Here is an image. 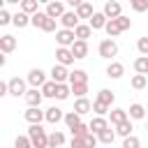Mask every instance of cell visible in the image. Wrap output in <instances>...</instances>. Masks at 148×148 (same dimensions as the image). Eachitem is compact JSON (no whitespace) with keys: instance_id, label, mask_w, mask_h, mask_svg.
Listing matches in <instances>:
<instances>
[{"instance_id":"1","label":"cell","mask_w":148,"mask_h":148,"mask_svg":"<svg viewBox=\"0 0 148 148\" xmlns=\"http://www.w3.org/2000/svg\"><path fill=\"white\" fill-rule=\"evenodd\" d=\"M28 136L32 141V148H49V134H46V130L42 125H30Z\"/></svg>"},{"instance_id":"2","label":"cell","mask_w":148,"mask_h":148,"mask_svg":"<svg viewBox=\"0 0 148 148\" xmlns=\"http://www.w3.org/2000/svg\"><path fill=\"white\" fill-rule=\"evenodd\" d=\"M56 42H58V46H62V49H72L74 46V42H76V35H74V30H58L56 32Z\"/></svg>"},{"instance_id":"3","label":"cell","mask_w":148,"mask_h":148,"mask_svg":"<svg viewBox=\"0 0 148 148\" xmlns=\"http://www.w3.org/2000/svg\"><path fill=\"white\" fill-rule=\"evenodd\" d=\"M97 51H99V56H102V58L111 60L113 56H118V44H116L113 39H102V42H99V46H97Z\"/></svg>"},{"instance_id":"4","label":"cell","mask_w":148,"mask_h":148,"mask_svg":"<svg viewBox=\"0 0 148 148\" xmlns=\"http://www.w3.org/2000/svg\"><path fill=\"white\" fill-rule=\"evenodd\" d=\"M32 88H37V90H42L44 88V83H46V74L39 69V67H35V69H30L28 72V79H25Z\"/></svg>"},{"instance_id":"5","label":"cell","mask_w":148,"mask_h":148,"mask_svg":"<svg viewBox=\"0 0 148 148\" xmlns=\"http://www.w3.org/2000/svg\"><path fill=\"white\" fill-rule=\"evenodd\" d=\"M25 120L30 123V125H39L42 120H46V111H42L39 106L35 109V106H28V111H25Z\"/></svg>"},{"instance_id":"6","label":"cell","mask_w":148,"mask_h":148,"mask_svg":"<svg viewBox=\"0 0 148 148\" xmlns=\"http://www.w3.org/2000/svg\"><path fill=\"white\" fill-rule=\"evenodd\" d=\"M46 16H49V18L60 21V18L65 16V5H62V2H58V0H56V2H49V5H46Z\"/></svg>"},{"instance_id":"7","label":"cell","mask_w":148,"mask_h":148,"mask_svg":"<svg viewBox=\"0 0 148 148\" xmlns=\"http://www.w3.org/2000/svg\"><path fill=\"white\" fill-rule=\"evenodd\" d=\"M102 12H104V16H106L109 21H113V18H120V16H123V14H120V12H123V7H120V2H116V0L106 2Z\"/></svg>"},{"instance_id":"8","label":"cell","mask_w":148,"mask_h":148,"mask_svg":"<svg viewBox=\"0 0 148 148\" xmlns=\"http://www.w3.org/2000/svg\"><path fill=\"white\" fill-rule=\"evenodd\" d=\"M25 81L23 79H18V76H14V79H9V95H14V97H25Z\"/></svg>"},{"instance_id":"9","label":"cell","mask_w":148,"mask_h":148,"mask_svg":"<svg viewBox=\"0 0 148 148\" xmlns=\"http://www.w3.org/2000/svg\"><path fill=\"white\" fill-rule=\"evenodd\" d=\"M56 60H58V65L67 67V65H72L76 58L72 56V49H62V46H58V51H56Z\"/></svg>"},{"instance_id":"10","label":"cell","mask_w":148,"mask_h":148,"mask_svg":"<svg viewBox=\"0 0 148 148\" xmlns=\"http://www.w3.org/2000/svg\"><path fill=\"white\" fill-rule=\"evenodd\" d=\"M51 81H56V83H65V81H69V72H67V67H62V65H53V69H51Z\"/></svg>"},{"instance_id":"11","label":"cell","mask_w":148,"mask_h":148,"mask_svg":"<svg viewBox=\"0 0 148 148\" xmlns=\"http://www.w3.org/2000/svg\"><path fill=\"white\" fill-rule=\"evenodd\" d=\"M60 23H62L65 30H76V28H79V16H76V12H65V16L60 18Z\"/></svg>"},{"instance_id":"12","label":"cell","mask_w":148,"mask_h":148,"mask_svg":"<svg viewBox=\"0 0 148 148\" xmlns=\"http://www.w3.org/2000/svg\"><path fill=\"white\" fill-rule=\"evenodd\" d=\"M42 99H44V95H42V90H37V88H30L28 92H25V102H28V106H39L42 104Z\"/></svg>"},{"instance_id":"13","label":"cell","mask_w":148,"mask_h":148,"mask_svg":"<svg viewBox=\"0 0 148 148\" xmlns=\"http://www.w3.org/2000/svg\"><path fill=\"white\" fill-rule=\"evenodd\" d=\"M106 23H109V18L104 16V12H95V16L88 21V25L92 30H102V28H106Z\"/></svg>"},{"instance_id":"14","label":"cell","mask_w":148,"mask_h":148,"mask_svg":"<svg viewBox=\"0 0 148 148\" xmlns=\"http://www.w3.org/2000/svg\"><path fill=\"white\" fill-rule=\"evenodd\" d=\"M123 74H125V65L123 62H116V60L109 62V67H106V76L109 79H120Z\"/></svg>"},{"instance_id":"15","label":"cell","mask_w":148,"mask_h":148,"mask_svg":"<svg viewBox=\"0 0 148 148\" xmlns=\"http://www.w3.org/2000/svg\"><path fill=\"white\" fill-rule=\"evenodd\" d=\"M14 49H16V37L2 35V37H0V51H2V53H12Z\"/></svg>"},{"instance_id":"16","label":"cell","mask_w":148,"mask_h":148,"mask_svg":"<svg viewBox=\"0 0 148 148\" xmlns=\"http://www.w3.org/2000/svg\"><path fill=\"white\" fill-rule=\"evenodd\" d=\"M72 56H74L76 60L86 58V56H88V42H81V39H76V42H74V46H72Z\"/></svg>"},{"instance_id":"17","label":"cell","mask_w":148,"mask_h":148,"mask_svg":"<svg viewBox=\"0 0 148 148\" xmlns=\"http://www.w3.org/2000/svg\"><path fill=\"white\" fill-rule=\"evenodd\" d=\"M60 120H65V113H62L58 106H49V109H46V123L56 125V123H60Z\"/></svg>"},{"instance_id":"18","label":"cell","mask_w":148,"mask_h":148,"mask_svg":"<svg viewBox=\"0 0 148 148\" xmlns=\"http://www.w3.org/2000/svg\"><path fill=\"white\" fill-rule=\"evenodd\" d=\"M104 130H109V123H106V118H99V116H95V118L90 120V132H92V134H102Z\"/></svg>"},{"instance_id":"19","label":"cell","mask_w":148,"mask_h":148,"mask_svg":"<svg viewBox=\"0 0 148 148\" xmlns=\"http://www.w3.org/2000/svg\"><path fill=\"white\" fill-rule=\"evenodd\" d=\"M76 16H79V21H81V18H88V21H90V18L95 16L92 5H90V2H81V5H79V9H76Z\"/></svg>"},{"instance_id":"20","label":"cell","mask_w":148,"mask_h":148,"mask_svg":"<svg viewBox=\"0 0 148 148\" xmlns=\"http://www.w3.org/2000/svg\"><path fill=\"white\" fill-rule=\"evenodd\" d=\"M109 120H111V125L118 127L120 123H125V120H130V118H127V111H125V109H113V111L109 113Z\"/></svg>"},{"instance_id":"21","label":"cell","mask_w":148,"mask_h":148,"mask_svg":"<svg viewBox=\"0 0 148 148\" xmlns=\"http://www.w3.org/2000/svg\"><path fill=\"white\" fill-rule=\"evenodd\" d=\"M76 83H88V74H86L83 69L69 72V86H76Z\"/></svg>"},{"instance_id":"22","label":"cell","mask_w":148,"mask_h":148,"mask_svg":"<svg viewBox=\"0 0 148 148\" xmlns=\"http://www.w3.org/2000/svg\"><path fill=\"white\" fill-rule=\"evenodd\" d=\"M74 35H76V39H81V42H86L90 35H92V28L88 25V23H79V28L74 30Z\"/></svg>"},{"instance_id":"23","label":"cell","mask_w":148,"mask_h":148,"mask_svg":"<svg viewBox=\"0 0 148 148\" xmlns=\"http://www.w3.org/2000/svg\"><path fill=\"white\" fill-rule=\"evenodd\" d=\"M92 109V104L86 99V97H81V99H76L74 102V113H79V116H83V113H88Z\"/></svg>"},{"instance_id":"24","label":"cell","mask_w":148,"mask_h":148,"mask_svg":"<svg viewBox=\"0 0 148 148\" xmlns=\"http://www.w3.org/2000/svg\"><path fill=\"white\" fill-rule=\"evenodd\" d=\"M127 116H130L132 120H141V118H146V109H143V104H132L130 111H127Z\"/></svg>"},{"instance_id":"25","label":"cell","mask_w":148,"mask_h":148,"mask_svg":"<svg viewBox=\"0 0 148 148\" xmlns=\"http://www.w3.org/2000/svg\"><path fill=\"white\" fill-rule=\"evenodd\" d=\"M21 12L28 14V16H35L39 9H37V0H23L21 2Z\"/></svg>"},{"instance_id":"26","label":"cell","mask_w":148,"mask_h":148,"mask_svg":"<svg viewBox=\"0 0 148 148\" xmlns=\"http://www.w3.org/2000/svg\"><path fill=\"white\" fill-rule=\"evenodd\" d=\"M97 102H102V104L111 106V104L116 102V95H113L111 90H106V88H104V90H99V92H97Z\"/></svg>"},{"instance_id":"27","label":"cell","mask_w":148,"mask_h":148,"mask_svg":"<svg viewBox=\"0 0 148 148\" xmlns=\"http://www.w3.org/2000/svg\"><path fill=\"white\" fill-rule=\"evenodd\" d=\"M65 125H67L69 130H76V127L81 125V116H79V113H74V111L65 113Z\"/></svg>"},{"instance_id":"28","label":"cell","mask_w":148,"mask_h":148,"mask_svg":"<svg viewBox=\"0 0 148 148\" xmlns=\"http://www.w3.org/2000/svg\"><path fill=\"white\" fill-rule=\"evenodd\" d=\"M65 143V134L62 132H51L49 134V148H60Z\"/></svg>"},{"instance_id":"29","label":"cell","mask_w":148,"mask_h":148,"mask_svg":"<svg viewBox=\"0 0 148 148\" xmlns=\"http://www.w3.org/2000/svg\"><path fill=\"white\" fill-rule=\"evenodd\" d=\"M134 69H136V74H148V56H139L136 60H134Z\"/></svg>"},{"instance_id":"30","label":"cell","mask_w":148,"mask_h":148,"mask_svg":"<svg viewBox=\"0 0 148 148\" xmlns=\"http://www.w3.org/2000/svg\"><path fill=\"white\" fill-rule=\"evenodd\" d=\"M12 23H14L16 28H25V25H30V16L23 14V12H16L14 18H12Z\"/></svg>"},{"instance_id":"31","label":"cell","mask_w":148,"mask_h":148,"mask_svg":"<svg viewBox=\"0 0 148 148\" xmlns=\"http://www.w3.org/2000/svg\"><path fill=\"white\" fill-rule=\"evenodd\" d=\"M132 130H134V127H132V123H130V120H125V123H120V125L116 127V134H120L123 139H127V136H132Z\"/></svg>"},{"instance_id":"32","label":"cell","mask_w":148,"mask_h":148,"mask_svg":"<svg viewBox=\"0 0 148 148\" xmlns=\"http://www.w3.org/2000/svg\"><path fill=\"white\" fill-rule=\"evenodd\" d=\"M97 139H99V143H104V146H111V143H113V139H116V132L109 127V130H104L102 134H97Z\"/></svg>"},{"instance_id":"33","label":"cell","mask_w":148,"mask_h":148,"mask_svg":"<svg viewBox=\"0 0 148 148\" xmlns=\"http://www.w3.org/2000/svg\"><path fill=\"white\" fill-rule=\"evenodd\" d=\"M104 30H106V35H109V37H118V35L123 32V28L118 25V21H116V18H113V21H109Z\"/></svg>"},{"instance_id":"34","label":"cell","mask_w":148,"mask_h":148,"mask_svg":"<svg viewBox=\"0 0 148 148\" xmlns=\"http://www.w3.org/2000/svg\"><path fill=\"white\" fill-rule=\"evenodd\" d=\"M56 92H58V83L56 81H46L44 88H42V95L44 97H56Z\"/></svg>"},{"instance_id":"35","label":"cell","mask_w":148,"mask_h":148,"mask_svg":"<svg viewBox=\"0 0 148 148\" xmlns=\"http://www.w3.org/2000/svg\"><path fill=\"white\" fill-rule=\"evenodd\" d=\"M148 86V79L143 76V74H134L132 76V88L134 90H141V88H146Z\"/></svg>"},{"instance_id":"36","label":"cell","mask_w":148,"mask_h":148,"mask_svg":"<svg viewBox=\"0 0 148 148\" xmlns=\"http://www.w3.org/2000/svg\"><path fill=\"white\" fill-rule=\"evenodd\" d=\"M46 18H49V16H46V12H37L35 16H30V25H35V28H42Z\"/></svg>"},{"instance_id":"37","label":"cell","mask_w":148,"mask_h":148,"mask_svg":"<svg viewBox=\"0 0 148 148\" xmlns=\"http://www.w3.org/2000/svg\"><path fill=\"white\" fill-rule=\"evenodd\" d=\"M109 109H111V106H106V104H102V102H97V99L92 102V111H95V113H97L99 118H104L106 113H111Z\"/></svg>"},{"instance_id":"38","label":"cell","mask_w":148,"mask_h":148,"mask_svg":"<svg viewBox=\"0 0 148 148\" xmlns=\"http://www.w3.org/2000/svg\"><path fill=\"white\" fill-rule=\"evenodd\" d=\"M69 92H72V86H67V83H58V92H56L58 99H67Z\"/></svg>"},{"instance_id":"39","label":"cell","mask_w":148,"mask_h":148,"mask_svg":"<svg viewBox=\"0 0 148 148\" xmlns=\"http://www.w3.org/2000/svg\"><path fill=\"white\" fill-rule=\"evenodd\" d=\"M72 92L81 99V97H86V92H88V83H76V86H72Z\"/></svg>"},{"instance_id":"40","label":"cell","mask_w":148,"mask_h":148,"mask_svg":"<svg viewBox=\"0 0 148 148\" xmlns=\"http://www.w3.org/2000/svg\"><path fill=\"white\" fill-rule=\"evenodd\" d=\"M14 148H32V141H30V136H16V141H14Z\"/></svg>"},{"instance_id":"41","label":"cell","mask_w":148,"mask_h":148,"mask_svg":"<svg viewBox=\"0 0 148 148\" xmlns=\"http://www.w3.org/2000/svg\"><path fill=\"white\" fill-rule=\"evenodd\" d=\"M130 5H132L134 12H146V9H148V0H132Z\"/></svg>"},{"instance_id":"42","label":"cell","mask_w":148,"mask_h":148,"mask_svg":"<svg viewBox=\"0 0 148 148\" xmlns=\"http://www.w3.org/2000/svg\"><path fill=\"white\" fill-rule=\"evenodd\" d=\"M139 146H141V141H139L134 134H132V136H127V139L123 141V148H139Z\"/></svg>"},{"instance_id":"43","label":"cell","mask_w":148,"mask_h":148,"mask_svg":"<svg viewBox=\"0 0 148 148\" xmlns=\"http://www.w3.org/2000/svg\"><path fill=\"white\" fill-rule=\"evenodd\" d=\"M136 49H139V53H141V56H148V37H139Z\"/></svg>"},{"instance_id":"44","label":"cell","mask_w":148,"mask_h":148,"mask_svg":"<svg viewBox=\"0 0 148 148\" xmlns=\"http://www.w3.org/2000/svg\"><path fill=\"white\" fill-rule=\"evenodd\" d=\"M12 14L7 12V9H0V25H7V23H12Z\"/></svg>"},{"instance_id":"45","label":"cell","mask_w":148,"mask_h":148,"mask_svg":"<svg viewBox=\"0 0 148 148\" xmlns=\"http://www.w3.org/2000/svg\"><path fill=\"white\" fill-rule=\"evenodd\" d=\"M42 30L44 32H56V18H46L44 25H42Z\"/></svg>"},{"instance_id":"46","label":"cell","mask_w":148,"mask_h":148,"mask_svg":"<svg viewBox=\"0 0 148 148\" xmlns=\"http://www.w3.org/2000/svg\"><path fill=\"white\" fill-rule=\"evenodd\" d=\"M97 141H99V139H97V134H92V132H90V134L86 136V148H95V146H97Z\"/></svg>"},{"instance_id":"47","label":"cell","mask_w":148,"mask_h":148,"mask_svg":"<svg viewBox=\"0 0 148 148\" xmlns=\"http://www.w3.org/2000/svg\"><path fill=\"white\" fill-rule=\"evenodd\" d=\"M69 148H86V139L72 136V141H69Z\"/></svg>"},{"instance_id":"48","label":"cell","mask_w":148,"mask_h":148,"mask_svg":"<svg viewBox=\"0 0 148 148\" xmlns=\"http://www.w3.org/2000/svg\"><path fill=\"white\" fill-rule=\"evenodd\" d=\"M116 21H118V25H120L123 30H130V28H132V21H130L127 16H120V18H116Z\"/></svg>"},{"instance_id":"49","label":"cell","mask_w":148,"mask_h":148,"mask_svg":"<svg viewBox=\"0 0 148 148\" xmlns=\"http://www.w3.org/2000/svg\"><path fill=\"white\" fill-rule=\"evenodd\" d=\"M146 130H148V125H146Z\"/></svg>"}]
</instances>
